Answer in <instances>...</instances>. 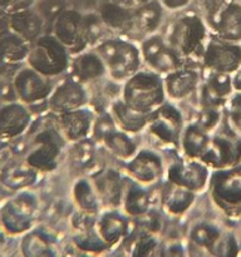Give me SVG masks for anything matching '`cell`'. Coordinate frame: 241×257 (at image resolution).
Wrapping results in <instances>:
<instances>
[{
    "instance_id": "38",
    "label": "cell",
    "mask_w": 241,
    "mask_h": 257,
    "mask_svg": "<svg viewBox=\"0 0 241 257\" xmlns=\"http://www.w3.org/2000/svg\"><path fill=\"white\" fill-rule=\"evenodd\" d=\"M167 257H182V252H181L178 248H172V250H170V252H168Z\"/></svg>"
},
{
    "instance_id": "8",
    "label": "cell",
    "mask_w": 241,
    "mask_h": 257,
    "mask_svg": "<svg viewBox=\"0 0 241 257\" xmlns=\"http://www.w3.org/2000/svg\"><path fill=\"white\" fill-rule=\"evenodd\" d=\"M200 161L212 171L226 170L241 165V136L231 127L228 132L221 131L213 133L210 146Z\"/></svg>"
},
{
    "instance_id": "21",
    "label": "cell",
    "mask_w": 241,
    "mask_h": 257,
    "mask_svg": "<svg viewBox=\"0 0 241 257\" xmlns=\"http://www.w3.org/2000/svg\"><path fill=\"white\" fill-rule=\"evenodd\" d=\"M70 75L83 84H93L107 74L104 63L94 49L83 50L72 55L70 59Z\"/></svg>"
},
{
    "instance_id": "25",
    "label": "cell",
    "mask_w": 241,
    "mask_h": 257,
    "mask_svg": "<svg viewBox=\"0 0 241 257\" xmlns=\"http://www.w3.org/2000/svg\"><path fill=\"white\" fill-rule=\"evenodd\" d=\"M109 108V113L114 119L117 127L130 135L142 132L150 123L151 115L143 114V113L132 109L120 98L110 103Z\"/></svg>"
},
{
    "instance_id": "1",
    "label": "cell",
    "mask_w": 241,
    "mask_h": 257,
    "mask_svg": "<svg viewBox=\"0 0 241 257\" xmlns=\"http://www.w3.org/2000/svg\"><path fill=\"white\" fill-rule=\"evenodd\" d=\"M208 34L210 28L205 18L196 13H185L170 23L163 37L186 63L197 58L201 60Z\"/></svg>"
},
{
    "instance_id": "13",
    "label": "cell",
    "mask_w": 241,
    "mask_h": 257,
    "mask_svg": "<svg viewBox=\"0 0 241 257\" xmlns=\"http://www.w3.org/2000/svg\"><path fill=\"white\" fill-rule=\"evenodd\" d=\"M89 100L90 94L87 85L78 82L70 75L52 92L49 98V108L57 114H62L87 107Z\"/></svg>"
},
{
    "instance_id": "26",
    "label": "cell",
    "mask_w": 241,
    "mask_h": 257,
    "mask_svg": "<svg viewBox=\"0 0 241 257\" xmlns=\"http://www.w3.org/2000/svg\"><path fill=\"white\" fill-rule=\"evenodd\" d=\"M152 193L146 188V186H141L131 181V183L128 185L126 183L125 195H123L120 207L130 217L141 218L152 207Z\"/></svg>"
},
{
    "instance_id": "37",
    "label": "cell",
    "mask_w": 241,
    "mask_h": 257,
    "mask_svg": "<svg viewBox=\"0 0 241 257\" xmlns=\"http://www.w3.org/2000/svg\"><path fill=\"white\" fill-rule=\"evenodd\" d=\"M231 77H232L233 90L235 92H241V67Z\"/></svg>"
},
{
    "instance_id": "33",
    "label": "cell",
    "mask_w": 241,
    "mask_h": 257,
    "mask_svg": "<svg viewBox=\"0 0 241 257\" xmlns=\"http://www.w3.org/2000/svg\"><path fill=\"white\" fill-rule=\"evenodd\" d=\"M225 107L228 125L241 136V92H233Z\"/></svg>"
},
{
    "instance_id": "27",
    "label": "cell",
    "mask_w": 241,
    "mask_h": 257,
    "mask_svg": "<svg viewBox=\"0 0 241 257\" xmlns=\"http://www.w3.org/2000/svg\"><path fill=\"white\" fill-rule=\"evenodd\" d=\"M98 14L110 32L117 33L122 37H127L132 24L133 8L122 7L109 0L99 5Z\"/></svg>"
},
{
    "instance_id": "34",
    "label": "cell",
    "mask_w": 241,
    "mask_h": 257,
    "mask_svg": "<svg viewBox=\"0 0 241 257\" xmlns=\"http://www.w3.org/2000/svg\"><path fill=\"white\" fill-rule=\"evenodd\" d=\"M220 233V231L216 227H213V226L200 223L196 227H193L192 232H191V238L197 245L203 246V247H210Z\"/></svg>"
},
{
    "instance_id": "16",
    "label": "cell",
    "mask_w": 241,
    "mask_h": 257,
    "mask_svg": "<svg viewBox=\"0 0 241 257\" xmlns=\"http://www.w3.org/2000/svg\"><path fill=\"white\" fill-rule=\"evenodd\" d=\"M202 80V73L200 69L188 65L173 70L163 75V87L166 97L172 102H181L197 92Z\"/></svg>"
},
{
    "instance_id": "28",
    "label": "cell",
    "mask_w": 241,
    "mask_h": 257,
    "mask_svg": "<svg viewBox=\"0 0 241 257\" xmlns=\"http://www.w3.org/2000/svg\"><path fill=\"white\" fill-rule=\"evenodd\" d=\"M72 197L78 210L83 212L98 215L102 208L95 188L90 178H79L74 183L72 190Z\"/></svg>"
},
{
    "instance_id": "14",
    "label": "cell",
    "mask_w": 241,
    "mask_h": 257,
    "mask_svg": "<svg viewBox=\"0 0 241 257\" xmlns=\"http://www.w3.org/2000/svg\"><path fill=\"white\" fill-rule=\"evenodd\" d=\"M98 198L103 208L117 210L120 207L126 190V182L119 171L114 168H100L90 176Z\"/></svg>"
},
{
    "instance_id": "15",
    "label": "cell",
    "mask_w": 241,
    "mask_h": 257,
    "mask_svg": "<svg viewBox=\"0 0 241 257\" xmlns=\"http://www.w3.org/2000/svg\"><path fill=\"white\" fill-rule=\"evenodd\" d=\"M83 19L84 14L78 9H65L54 20V37H57L70 54L87 50L83 42Z\"/></svg>"
},
{
    "instance_id": "30",
    "label": "cell",
    "mask_w": 241,
    "mask_h": 257,
    "mask_svg": "<svg viewBox=\"0 0 241 257\" xmlns=\"http://www.w3.org/2000/svg\"><path fill=\"white\" fill-rule=\"evenodd\" d=\"M70 148V165L78 170L87 171L95 158V141L92 137L72 143Z\"/></svg>"
},
{
    "instance_id": "35",
    "label": "cell",
    "mask_w": 241,
    "mask_h": 257,
    "mask_svg": "<svg viewBox=\"0 0 241 257\" xmlns=\"http://www.w3.org/2000/svg\"><path fill=\"white\" fill-rule=\"evenodd\" d=\"M42 22L39 18L37 17H25L20 18L17 23H15V28L18 29L19 34L24 37L25 39H34L38 34H39L40 29H42Z\"/></svg>"
},
{
    "instance_id": "22",
    "label": "cell",
    "mask_w": 241,
    "mask_h": 257,
    "mask_svg": "<svg viewBox=\"0 0 241 257\" xmlns=\"http://www.w3.org/2000/svg\"><path fill=\"white\" fill-rule=\"evenodd\" d=\"M15 89L28 102L45 99L53 92L49 77L40 74L37 70H24L20 73L15 80Z\"/></svg>"
},
{
    "instance_id": "12",
    "label": "cell",
    "mask_w": 241,
    "mask_h": 257,
    "mask_svg": "<svg viewBox=\"0 0 241 257\" xmlns=\"http://www.w3.org/2000/svg\"><path fill=\"white\" fill-rule=\"evenodd\" d=\"M126 175L141 186H152L162 178L166 167L160 153L151 148H142L131 160L126 161Z\"/></svg>"
},
{
    "instance_id": "6",
    "label": "cell",
    "mask_w": 241,
    "mask_h": 257,
    "mask_svg": "<svg viewBox=\"0 0 241 257\" xmlns=\"http://www.w3.org/2000/svg\"><path fill=\"white\" fill-rule=\"evenodd\" d=\"M92 138L120 161L131 160L138 151L130 133L117 127L109 112H102L95 118Z\"/></svg>"
},
{
    "instance_id": "10",
    "label": "cell",
    "mask_w": 241,
    "mask_h": 257,
    "mask_svg": "<svg viewBox=\"0 0 241 257\" xmlns=\"http://www.w3.org/2000/svg\"><path fill=\"white\" fill-rule=\"evenodd\" d=\"M201 64L203 69L215 70L232 75L241 67V43L227 42L220 38H208L205 45Z\"/></svg>"
},
{
    "instance_id": "31",
    "label": "cell",
    "mask_w": 241,
    "mask_h": 257,
    "mask_svg": "<svg viewBox=\"0 0 241 257\" xmlns=\"http://www.w3.org/2000/svg\"><path fill=\"white\" fill-rule=\"evenodd\" d=\"M28 123V114L19 105H10L0 112V128L8 135L22 132Z\"/></svg>"
},
{
    "instance_id": "20",
    "label": "cell",
    "mask_w": 241,
    "mask_h": 257,
    "mask_svg": "<svg viewBox=\"0 0 241 257\" xmlns=\"http://www.w3.org/2000/svg\"><path fill=\"white\" fill-rule=\"evenodd\" d=\"M37 148L29 157V163L35 168L42 170H53L58 163L63 147V140L59 130H48L40 136Z\"/></svg>"
},
{
    "instance_id": "18",
    "label": "cell",
    "mask_w": 241,
    "mask_h": 257,
    "mask_svg": "<svg viewBox=\"0 0 241 257\" xmlns=\"http://www.w3.org/2000/svg\"><path fill=\"white\" fill-rule=\"evenodd\" d=\"M94 122V112L88 107L58 114V128L70 143L92 137Z\"/></svg>"
},
{
    "instance_id": "24",
    "label": "cell",
    "mask_w": 241,
    "mask_h": 257,
    "mask_svg": "<svg viewBox=\"0 0 241 257\" xmlns=\"http://www.w3.org/2000/svg\"><path fill=\"white\" fill-rule=\"evenodd\" d=\"M211 133L198 127L195 122L185 125L181 133L180 150L188 160H198L203 157L211 142Z\"/></svg>"
},
{
    "instance_id": "3",
    "label": "cell",
    "mask_w": 241,
    "mask_h": 257,
    "mask_svg": "<svg viewBox=\"0 0 241 257\" xmlns=\"http://www.w3.org/2000/svg\"><path fill=\"white\" fill-rule=\"evenodd\" d=\"M163 77L148 68H141L122 87L120 99L137 112L151 115L166 102Z\"/></svg>"
},
{
    "instance_id": "9",
    "label": "cell",
    "mask_w": 241,
    "mask_h": 257,
    "mask_svg": "<svg viewBox=\"0 0 241 257\" xmlns=\"http://www.w3.org/2000/svg\"><path fill=\"white\" fill-rule=\"evenodd\" d=\"M183 127L182 112L173 103L165 102L151 114L147 128L150 136L158 143L172 148H180V138Z\"/></svg>"
},
{
    "instance_id": "7",
    "label": "cell",
    "mask_w": 241,
    "mask_h": 257,
    "mask_svg": "<svg viewBox=\"0 0 241 257\" xmlns=\"http://www.w3.org/2000/svg\"><path fill=\"white\" fill-rule=\"evenodd\" d=\"M140 52L143 64L162 77L186 64L185 60L170 47L161 33L143 38L140 42Z\"/></svg>"
},
{
    "instance_id": "23",
    "label": "cell",
    "mask_w": 241,
    "mask_h": 257,
    "mask_svg": "<svg viewBox=\"0 0 241 257\" xmlns=\"http://www.w3.org/2000/svg\"><path fill=\"white\" fill-rule=\"evenodd\" d=\"M196 193L187 188L167 182L160 195V203L163 210L173 217L182 216L195 203Z\"/></svg>"
},
{
    "instance_id": "17",
    "label": "cell",
    "mask_w": 241,
    "mask_h": 257,
    "mask_svg": "<svg viewBox=\"0 0 241 257\" xmlns=\"http://www.w3.org/2000/svg\"><path fill=\"white\" fill-rule=\"evenodd\" d=\"M207 25L213 37L241 43V0H228Z\"/></svg>"
},
{
    "instance_id": "11",
    "label": "cell",
    "mask_w": 241,
    "mask_h": 257,
    "mask_svg": "<svg viewBox=\"0 0 241 257\" xmlns=\"http://www.w3.org/2000/svg\"><path fill=\"white\" fill-rule=\"evenodd\" d=\"M211 173L212 170L201 161L185 158L168 165L165 175L167 182L198 193L208 187Z\"/></svg>"
},
{
    "instance_id": "2",
    "label": "cell",
    "mask_w": 241,
    "mask_h": 257,
    "mask_svg": "<svg viewBox=\"0 0 241 257\" xmlns=\"http://www.w3.org/2000/svg\"><path fill=\"white\" fill-rule=\"evenodd\" d=\"M93 49L104 63L108 77L115 82L125 83L143 64L140 47L122 35L105 38Z\"/></svg>"
},
{
    "instance_id": "29",
    "label": "cell",
    "mask_w": 241,
    "mask_h": 257,
    "mask_svg": "<svg viewBox=\"0 0 241 257\" xmlns=\"http://www.w3.org/2000/svg\"><path fill=\"white\" fill-rule=\"evenodd\" d=\"M98 233L107 245H112L119 241L127 232V221L114 212V210H109L104 212L97 220Z\"/></svg>"
},
{
    "instance_id": "4",
    "label": "cell",
    "mask_w": 241,
    "mask_h": 257,
    "mask_svg": "<svg viewBox=\"0 0 241 257\" xmlns=\"http://www.w3.org/2000/svg\"><path fill=\"white\" fill-rule=\"evenodd\" d=\"M208 188L212 202L226 216H241V165L213 171Z\"/></svg>"
},
{
    "instance_id": "5",
    "label": "cell",
    "mask_w": 241,
    "mask_h": 257,
    "mask_svg": "<svg viewBox=\"0 0 241 257\" xmlns=\"http://www.w3.org/2000/svg\"><path fill=\"white\" fill-rule=\"evenodd\" d=\"M69 49L54 35H47L38 40L34 49L29 53V62L33 69L47 77H55L69 68Z\"/></svg>"
},
{
    "instance_id": "32",
    "label": "cell",
    "mask_w": 241,
    "mask_h": 257,
    "mask_svg": "<svg viewBox=\"0 0 241 257\" xmlns=\"http://www.w3.org/2000/svg\"><path fill=\"white\" fill-rule=\"evenodd\" d=\"M195 123L205 130L206 132L212 135L222 123V109L216 108H200L198 114L196 117Z\"/></svg>"
},
{
    "instance_id": "36",
    "label": "cell",
    "mask_w": 241,
    "mask_h": 257,
    "mask_svg": "<svg viewBox=\"0 0 241 257\" xmlns=\"http://www.w3.org/2000/svg\"><path fill=\"white\" fill-rule=\"evenodd\" d=\"M158 2L165 9L175 12V10H181L186 8L192 0H158Z\"/></svg>"
},
{
    "instance_id": "19",
    "label": "cell",
    "mask_w": 241,
    "mask_h": 257,
    "mask_svg": "<svg viewBox=\"0 0 241 257\" xmlns=\"http://www.w3.org/2000/svg\"><path fill=\"white\" fill-rule=\"evenodd\" d=\"M162 15L163 7L158 0H148L137 8H133L132 24L126 38H138L141 42L143 38L157 33L162 24Z\"/></svg>"
}]
</instances>
